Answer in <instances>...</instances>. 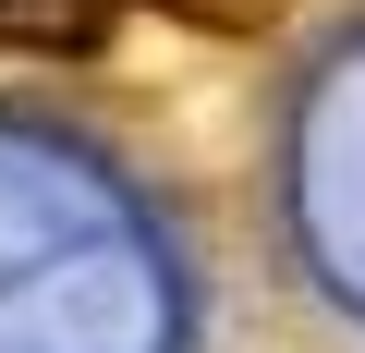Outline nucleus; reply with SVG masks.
<instances>
[{
    "mask_svg": "<svg viewBox=\"0 0 365 353\" xmlns=\"http://www.w3.org/2000/svg\"><path fill=\"white\" fill-rule=\"evenodd\" d=\"M122 0H0V61H86L110 49Z\"/></svg>",
    "mask_w": 365,
    "mask_h": 353,
    "instance_id": "1",
    "label": "nucleus"
},
{
    "mask_svg": "<svg viewBox=\"0 0 365 353\" xmlns=\"http://www.w3.org/2000/svg\"><path fill=\"white\" fill-rule=\"evenodd\" d=\"M146 13H170V25H195V37H268L292 0H146Z\"/></svg>",
    "mask_w": 365,
    "mask_h": 353,
    "instance_id": "2",
    "label": "nucleus"
}]
</instances>
